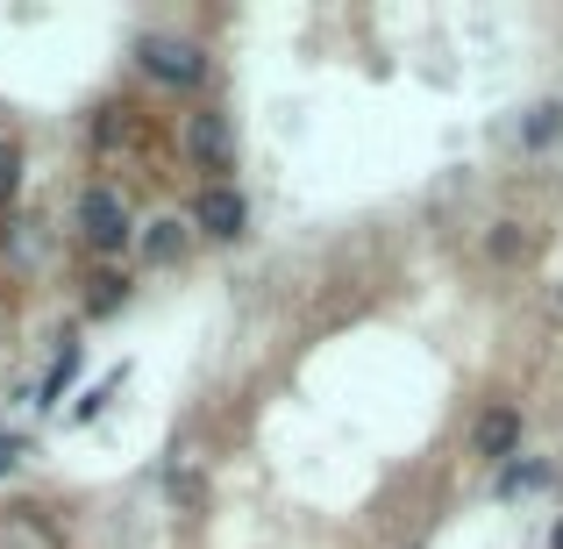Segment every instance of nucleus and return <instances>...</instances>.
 <instances>
[{
  "label": "nucleus",
  "instance_id": "9d476101",
  "mask_svg": "<svg viewBox=\"0 0 563 549\" xmlns=\"http://www.w3.org/2000/svg\"><path fill=\"white\" fill-rule=\"evenodd\" d=\"M114 300H122V278H93V315H108Z\"/></svg>",
  "mask_w": 563,
  "mask_h": 549
},
{
  "label": "nucleus",
  "instance_id": "39448f33",
  "mask_svg": "<svg viewBox=\"0 0 563 549\" xmlns=\"http://www.w3.org/2000/svg\"><path fill=\"white\" fill-rule=\"evenodd\" d=\"M514 442H521V414H514V407H493L478 421V450L485 457H514Z\"/></svg>",
  "mask_w": 563,
  "mask_h": 549
},
{
  "label": "nucleus",
  "instance_id": "9b49d317",
  "mask_svg": "<svg viewBox=\"0 0 563 549\" xmlns=\"http://www.w3.org/2000/svg\"><path fill=\"white\" fill-rule=\"evenodd\" d=\"M14 464H22V436H8V428H0V479H8Z\"/></svg>",
  "mask_w": 563,
  "mask_h": 549
},
{
  "label": "nucleus",
  "instance_id": "0eeeda50",
  "mask_svg": "<svg viewBox=\"0 0 563 549\" xmlns=\"http://www.w3.org/2000/svg\"><path fill=\"white\" fill-rule=\"evenodd\" d=\"M79 378V343H65V358L51 364V378H43V407H65V385Z\"/></svg>",
  "mask_w": 563,
  "mask_h": 549
},
{
  "label": "nucleus",
  "instance_id": "f257e3e1",
  "mask_svg": "<svg viewBox=\"0 0 563 549\" xmlns=\"http://www.w3.org/2000/svg\"><path fill=\"white\" fill-rule=\"evenodd\" d=\"M136 57H143V72H151V79H165V86H200V72H207L200 51L179 43V36H143Z\"/></svg>",
  "mask_w": 563,
  "mask_h": 549
},
{
  "label": "nucleus",
  "instance_id": "6e6552de",
  "mask_svg": "<svg viewBox=\"0 0 563 549\" xmlns=\"http://www.w3.org/2000/svg\"><path fill=\"white\" fill-rule=\"evenodd\" d=\"M556 114L563 108H536V114H528V143H536V151H542V143H556V129H563Z\"/></svg>",
  "mask_w": 563,
  "mask_h": 549
},
{
  "label": "nucleus",
  "instance_id": "423d86ee",
  "mask_svg": "<svg viewBox=\"0 0 563 549\" xmlns=\"http://www.w3.org/2000/svg\"><path fill=\"white\" fill-rule=\"evenodd\" d=\"M179 243H186L179 221H151V235H143V257H151V264H172V257H179Z\"/></svg>",
  "mask_w": 563,
  "mask_h": 549
},
{
  "label": "nucleus",
  "instance_id": "f8f14e48",
  "mask_svg": "<svg viewBox=\"0 0 563 549\" xmlns=\"http://www.w3.org/2000/svg\"><path fill=\"white\" fill-rule=\"evenodd\" d=\"M550 549H563V521H556V536H550Z\"/></svg>",
  "mask_w": 563,
  "mask_h": 549
},
{
  "label": "nucleus",
  "instance_id": "7ed1b4c3",
  "mask_svg": "<svg viewBox=\"0 0 563 549\" xmlns=\"http://www.w3.org/2000/svg\"><path fill=\"white\" fill-rule=\"evenodd\" d=\"M192 221H200L207 235H243L250 207H243V193H235V186H207L200 200H192Z\"/></svg>",
  "mask_w": 563,
  "mask_h": 549
},
{
  "label": "nucleus",
  "instance_id": "20e7f679",
  "mask_svg": "<svg viewBox=\"0 0 563 549\" xmlns=\"http://www.w3.org/2000/svg\"><path fill=\"white\" fill-rule=\"evenodd\" d=\"M186 151L200 157L207 172H229V122H221V114H192V129H186Z\"/></svg>",
  "mask_w": 563,
  "mask_h": 549
},
{
  "label": "nucleus",
  "instance_id": "1a4fd4ad",
  "mask_svg": "<svg viewBox=\"0 0 563 549\" xmlns=\"http://www.w3.org/2000/svg\"><path fill=\"white\" fill-rule=\"evenodd\" d=\"M14 186H22V157H14V143H0V207L14 200Z\"/></svg>",
  "mask_w": 563,
  "mask_h": 549
},
{
  "label": "nucleus",
  "instance_id": "f03ea898",
  "mask_svg": "<svg viewBox=\"0 0 563 549\" xmlns=\"http://www.w3.org/2000/svg\"><path fill=\"white\" fill-rule=\"evenodd\" d=\"M79 229H86V243H93V250H122L129 243V207L114 200L108 186H93L79 200Z\"/></svg>",
  "mask_w": 563,
  "mask_h": 549
}]
</instances>
